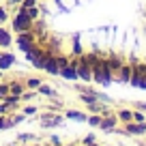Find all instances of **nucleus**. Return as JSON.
<instances>
[{
  "label": "nucleus",
  "instance_id": "4be33fe9",
  "mask_svg": "<svg viewBox=\"0 0 146 146\" xmlns=\"http://www.w3.org/2000/svg\"><path fill=\"white\" fill-rule=\"evenodd\" d=\"M7 95H11V88H9V82H2V80H0V101L5 99Z\"/></svg>",
  "mask_w": 146,
  "mask_h": 146
},
{
  "label": "nucleus",
  "instance_id": "f3484780",
  "mask_svg": "<svg viewBox=\"0 0 146 146\" xmlns=\"http://www.w3.org/2000/svg\"><path fill=\"white\" fill-rule=\"evenodd\" d=\"M105 62H108V67H110L112 73H116L120 67H123V60H120L118 56H110V58H105Z\"/></svg>",
  "mask_w": 146,
  "mask_h": 146
},
{
  "label": "nucleus",
  "instance_id": "c9c22d12",
  "mask_svg": "<svg viewBox=\"0 0 146 146\" xmlns=\"http://www.w3.org/2000/svg\"><path fill=\"white\" fill-rule=\"evenodd\" d=\"M26 146H28V144H26Z\"/></svg>",
  "mask_w": 146,
  "mask_h": 146
},
{
  "label": "nucleus",
  "instance_id": "9b49d317",
  "mask_svg": "<svg viewBox=\"0 0 146 146\" xmlns=\"http://www.w3.org/2000/svg\"><path fill=\"white\" fill-rule=\"evenodd\" d=\"M116 123H118V118H116V112H114V114H108V116H101V125H99V129H103V131L112 133V129L116 127Z\"/></svg>",
  "mask_w": 146,
  "mask_h": 146
},
{
  "label": "nucleus",
  "instance_id": "a211bd4d",
  "mask_svg": "<svg viewBox=\"0 0 146 146\" xmlns=\"http://www.w3.org/2000/svg\"><path fill=\"white\" fill-rule=\"evenodd\" d=\"M116 118L120 120V123H131L133 120V110H118V112H116Z\"/></svg>",
  "mask_w": 146,
  "mask_h": 146
},
{
  "label": "nucleus",
  "instance_id": "20e7f679",
  "mask_svg": "<svg viewBox=\"0 0 146 146\" xmlns=\"http://www.w3.org/2000/svg\"><path fill=\"white\" fill-rule=\"evenodd\" d=\"M75 69H78V78L82 82H92V64L86 54H80L75 58Z\"/></svg>",
  "mask_w": 146,
  "mask_h": 146
},
{
  "label": "nucleus",
  "instance_id": "4468645a",
  "mask_svg": "<svg viewBox=\"0 0 146 146\" xmlns=\"http://www.w3.org/2000/svg\"><path fill=\"white\" fill-rule=\"evenodd\" d=\"M36 92H39L41 97H45V99H54V97H58L56 88H54V86H50V84H45V82H43L41 86L36 88Z\"/></svg>",
  "mask_w": 146,
  "mask_h": 146
},
{
  "label": "nucleus",
  "instance_id": "f03ea898",
  "mask_svg": "<svg viewBox=\"0 0 146 146\" xmlns=\"http://www.w3.org/2000/svg\"><path fill=\"white\" fill-rule=\"evenodd\" d=\"M32 17L28 15V11H24V9H17L15 11V15H13V24H11V30L15 32V35H19V32H28V30H32Z\"/></svg>",
  "mask_w": 146,
  "mask_h": 146
},
{
  "label": "nucleus",
  "instance_id": "72a5a7b5",
  "mask_svg": "<svg viewBox=\"0 0 146 146\" xmlns=\"http://www.w3.org/2000/svg\"><path fill=\"white\" fill-rule=\"evenodd\" d=\"M88 146H99V144H97V142H92V144H88Z\"/></svg>",
  "mask_w": 146,
  "mask_h": 146
},
{
  "label": "nucleus",
  "instance_id": "cd10ccee",
  "mask_svg": "<svg viewBox=\"0 0 146 146\" xmlns=\"http://www.w3.org/2000/svg\"><path fill=\"white\" fill-rule=\"evenodd\" d=\"M92 142H97V137L92 135V133H88V135L82 137V146H88V144H92Z\"/></svg>",
  "mask_w": 146,
  "mask_h": 146
},
{
  "label": "nucleus",
  "instance_id": "2eb2a0df",
  "mask_svg": "<svg viewBox=\"0 0 146 146\" xmlns=\"http://www.w3.org/2000/svg\"><path fill=\"white\" fill-rule=\"evenodd\" d=\"M9 88H11V95L22 97V92L26 90V84H24V80H9Z\"/></svg>",
  "mask_w": 146,
  "mask_h": 146
},
{
  "label": "nucleus",
  "instance_id": "423d86ee",
  "mask_svg": "<svg viewBox=\"0 0 146 146\" xmlns=\"http://www.w3.org/2000/svg\"><path fill=\"white\" fill-rule=\"evenodd\" d=\"M58 78L69 80V82H75V80H80V78H78V69H75V58H71L67 64H64V67H60Z\"/></svg>",
  "mask_w": 146,
  "mask_h": 146
},
{
  "label": "nucleus",
  "instance_id": "f8f14e48",
  "mask_svg": "<svg viewBox=\"0 0 146 146\" xmlns=\"http://www.w3.org/2000/svg\"><path fill=\"white\" fill-rule=\"evenodd\" d=\"M15 64V56L11 52H2L0 50V71H7Z\"/></svg>",
  "mask_w": 146,
  "mask_h": 146
},
{
  "label": "nucleus",
  "instance_id": "dca6fc26",
  "mask_svg": "<svg viewBox=\"0 0 146 146\" xmlns=\"http://www.w3.org/2000/svg\"><path fill=\"white\" fill-rule=\"evenodd\" d=\"M15 127L13 123V114H0V131H7V129Z\"/></svg>",
  "mask_w": 146,
  "mask_h": 146
},
{
  "label": "nucleus",
  "instance_id": "7ed1b4c3",
  "mask_svg": "<svg viewBox=\"0 0 146 146\" xmlns=\"http://www.w3.org/2000/svg\"><path fill=\"white\" fill-rule=\"evenodd\" d=\"M36 118H39V123H41L43 129L62 127V123H64V114H60V112H52V110H45V112H41V114H36Z\"/></svg>",
  "mask_w": 146,
  "mask_h": 146
},
{
  "label": "nucleus",
  "instance_id": "393cba45",
  "mask_svg": "<svg viewBox=\"0 0 146 146\" xmlns=\"http://www.w3.org/2000/svg\"><path fill=\"white\" fill-rule=\"evenodd\" d=\"M35 5H39V0H22V5H17V9H30V7H35Z\"/></svg>",
  "mask_w": 146,
  "mask_h": 146
},
{
  "label": "nucleus",
  "instance_id": "bb28decb",
  "mask_svg": "<svg viewBox=\"0 0 146 146\" xmlns=\"http://www.w3.org/2000/svg\"><path fill=\"white\" fill-rule=\"evenodd\" d=\"M7 22H9V11H7V7H0V24Z\"/></svg>",
  "mask_w": 146,
  "mask_h": 146
},
{
  "label": "nucleus",
  "instance_id": "473e14b6",
  "mask_svg": "<svg viewBox=\"0 0 146 146\" xmlns=\"http://www.w3.org/2000/svg\"><path fill=\"white\" fill-rule=\"evenodd\" d=\"M11 146H17V140H15V142H11Z\"/></svg>",
  "mask_w": 146,
  "mask_h": 146
},
{
  "label": "nucleus",
  "instance_id": "0eeeda50",
  "mask_svg": "<svg viewBox=\"0 0 146 146\" xmlns=\"http://www.w3.org/2000/svg\"><path fill=\"white\" fill-rule=\"evenodd\" d=\"M13 43V30L7 28L5 24H0V50H7Z\"/></svg>",
  "mask_w": 146,
  "mask_h": 146
},
{
  "label": "nucleus",
  "instance_id": "5701e85b",
  "mask_svg": "<svg viewBox=\"0 0 146 146\" xmlns=\"http://www.w3.org/2000/svg\"><path fill=\"white\" fill-rule=\"evenodd\" d=\"M39 137L35 135V133H19L17 135V142H36Z\"/></svg>",
  "mask_w": 146,
  "mask_h": 146
},
{
  "label": "nucleus",
  "instance_id": "412c9836",
  "mask_svg": "<svg viewBox=\"0 0 146 146\" xmlns=\"http://www.w3.org/2000/svg\"><path fill=\"white\" fill-rule=\"evenodd\" d=\"M19 110L26 114V118H28V116H36V114H39V108H36V105H32V103H26L24 108H19Z\"/></svg>",
  "mask_w": 146,
  "mask_h": 146
},
{
  "label": "nucleus",
  "instance_id": "c85d7f7f",
  "mask_svg": "<svg viewBox=\"0 0 146 146\" xmlns=\"http://www.w3.org/2000/svg\"><path fill=\"white\" fill-rule=\"evenodd\" d=\"M133 120H135V123H146L144 114H142L140 110H133Z\"/></svg>",
  "mask_w": 146,
  "mask_h": 146
},
{
  "label": "nucleus",
  "instance_id": "ddd939ff",
  "mask_svg": "<svg viewBox=\"0 0 146 146\" xmlns=\"http://www.w3.org/2000/svg\"><path fill=\"white\" fill-rule=\"evenodd\" d=\"M64 118L67 120H75V123H86L88 116L80 110H64Z\"/></svg>",
  "mask_w": 146,
  "mask_h": 146
},
{
  "label": "nucleus",
  "instance_id": "f257e3e1",
  "mask_svg": "<svg viewBox=\"0 0 146 146\" xmlns=\"http://www.w3.org/2000/svg\"><path fill=\"white\" fill-rule=\"evenodd\" d=\"M92 82L99 84V86H110V84L114 82V73L110 71L108 62H105V58H97V62L92 64Z\"/></svg>",
  "mask_w": 146,
  "mask_h": 146
},
{
  "label": "nucleus",
  "instance_id": "6e6552de",
  "mask_svg": "<svg viewBox=\"0 0 146 146\" xmlns=\"http://www.w3.org/2000/svg\"><path fill=\"white\" fill-rule=\"evenodd\" d=\"M125 133H127V135H144L146 133V123H135V120L125 123Z\"/></svg>",
  "mask_w": 146,
  "mask_h": 146
},
{
  "label": "nucleus",
  "instance_id": "9d476101",
  "mask_svg": "<svg viewBox=\"0 0 146 146\" xmlns=\"http://www.w3.org/2000/svg\"><path fill=\"white\" fill-rule=\"evenodd\" d=\"M131 73H133V64H123V67L114 73V80H118V82L125 84V82L131 80Z\"/></svg>",
  "mask_w": 146,
  "mask_h": 146
},
{
  "label": "nucleus",
  "instance_id": "f704fd0d",
  "mask_svg": "<svg viewBox=\"0 0 146 146\" xmlns=\"http://www.w3.org/2000/svg\"><path fill=\"white\" fill-rule=\"evenodd\" d=\"M0 80H2V71H0Z\"/></svg>",
  "mask_w": 146,
  "mask_h": 146
},
{
  "label": "nucleus",
  "instance_id": "6ab92c4d",
  "mask_svg": "<svg viewBox=\"0 0 146 146\" xmlns=\"http://www.w3.org/2000/svg\"><path fill=\"white\" fill-rule=\"evenodd\" d=\"M36 97H39V92H36V90H28V88H26V90L22 92V97H19V99H22V103H30V101L36 99Z\"/></svg>",
  "mask_w": 146,
  "mask_h": 146
},
{
  "label": "nucleus",
  "instance_id": "b1692460",
  "mask_svg": "<svg viewBox=\"0 0 146 146\" xmlns=\"http://www.w3.org/2000/svg\"><path fill=\"white\" fill-rule=\"evenodd\" d=\"M86 123L90 125V127H99V125H101V114H90Z\"/></svg>",
  "mask_w": 146,
  "mask_h": 146
},
{
  "label": "nucleus",
  "instance_id": "39448f33",
  "mask_svg": "<svg viewBox=\"0 0 146 146\" xmlns=\"http://www.w3.org/2000/svg\"><path fill=\"white\" fill-rule=\"evenodd\" d=\"M15 43H17V47L26 54L28 50H32V47L36 45V35H35V30H28V32H19V35H15Z\"/></svg>",
  "mask_w": 146,
  "mask_h": 146
},
{
  "label": "nucleus",
  "instance_id": "c756f323",
  "mask_svg": "<svg viewBox=\"0 0 146 146\" xmlns=\"http://www.w3.org/2000/svg\"><path fill=\"white\" fill-rule=\"evenodd\" d=\"M50 142H52V146H62V140L58 135H50Z\"/></svg>",
  "mask_w": 146,
  "mask_h": 146
},
{
  "label": "nucleus",
  "instance_id": "1a4fd4ad",
  "mask_svg": "<svg viewBox=\"0 0 146 146\" xmlns=\"http://www.w3.org/2000/svg\"><path fill=\"white\" fill-rule=\"evenodd\" d=\"M43 71H45L47 75H58L60 67H58V60H56V54H54V52H52V54L47 56V60H45V67H43Z\"/></svg>",
  "mask_w": 146,
  "mask_h": 146
},
{
  "label": "nucleus",
  "instance_id": "7c9ffc66",
  "mask_svg": "<svg viewBox=\"0 0 146 146\" xmlns=\"http://www.w3.org/2000/svg\"><path fill=\"white\" fill-rule=\"evenodd\" d=\"M17 5H22V0H7L5 7H17Z\"/></svg>",
  "mask_w": 146,
  "mask_h": 146
},
{
  "label": "nucleus",
  "instance_id": "2f4dec72",
  "mask_svg": "<svg viewBox=\"0 0 146 146\" xmlns=\"http://www.w3.org/2000/svg\"><path fill=\"white\" fill-rule=\"evenodd\" d=\"M135 108H137V110H144V112H146V103H144V101H140V103H135Z\"/></svg>",
  "mask_w": 146,
  "mask_h": 146
},
{
  "label": "nucleus",
  "instance_id": "aec40b11",
  "mask_svg": "<svg viewBox=\"0 0 146 146\" xmlns=\"http://www.w3.org/2000/svg\"><path fill=\"white\" fill-rule=\"evenodd\" d=\"M24 84H26V88H28V90H36V88H39V86H41V80H39V78H28V80H24Z\"/></svg>",
  "mask_w": 146,
  "mask_h": 146
},
{
  "label": "nucleus",
  "instance_id": "a878e982",
  "mask_svg": "<svg viewBox=\"0 0 146 146\" xmlns=\"http://www.w3.org/2000/svg\"><path fill=\"white\" fill-rule=\"evenodd\" d=\"M26 11H28V15L32 17V22H36V19H39V5L30 7V9H26Z\"/></svg>",
  "mask_w": 146,
  "mask_h": 146
}]
</instances>
